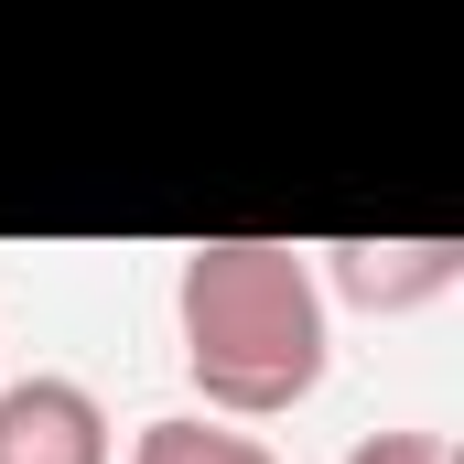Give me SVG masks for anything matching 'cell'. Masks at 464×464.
Returning <instances> with one entry per match:
<instances>
[{"label": "cell", "mask_w": 464, "mask_h": 464, "mask_svg": "<svg viewBox=\"0 0 464 464\" xmlns=\"http://www.w3.org/2000/svg\"><path fill=\"white\" fill-rule=\"evenodd\" d=\"M346 464H454V432H367V443H346Z\"/></svg>", "instance_id": "5b68a950"}, {"label": "cell", "mask_w": 464, "mask_h": 464, "mask_svg": "<svg viewBox=\"0 0 464 464\" xmlns=\"http://www.w3.org/2000/svg\"><path fill=\"white\" fill-rule=\"evenodd\" d=\"M314 281L324 303H356V314H421L464 281V237H335L314 248Z\"/></svg>", "instance_id": "7a4b0ae2"}, {"label": "cell", "mask_w": 464, "mask_h": 464, "mask_svg": "<svg viewBox=\"0 0 464 464\" xmlns=\"http://www.w3.org/2000/svg\"><path fill=\"white\" fill-rule=\"evenodd\" d=\"M0 464H119V432H109V400L87 378H11L0 389Z\"/></svg>", "instance_id": "3957f363"}, {"label": "cell", "mask_w": 464, "mask_h": 464, "mask_svg": "<svg viewBox=\"0 0 464 464\" xmlns=\"http://www.w3.org/2000/svg\"><path fill=\"white\" fill-rule=\"evenodd\" d=\"M130 464H281L259 432H227V421H195V411H162L130 432Z\"/></svg>", "instance_id": "277c9868"}, {"label": "cell", "mask_w": 464, "mask_h": 464, "mask_svg": "<svg viewBox=\"0 0 464 464\" xmlns=\"http://www.w3.org/2000/svg\"><path fill=\"white\" fill-rule=\"evenodd\" d=\"M173 335L184 378L206 389V421H281L335 367V303L314 281V248L292 237H195L173 270Z\"/></svg>", "instance_id": "6da1fadb"}]
</instances>
